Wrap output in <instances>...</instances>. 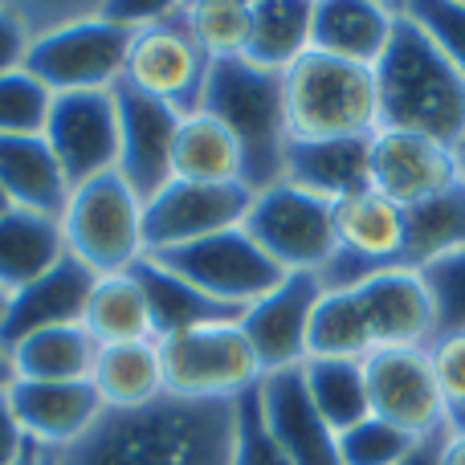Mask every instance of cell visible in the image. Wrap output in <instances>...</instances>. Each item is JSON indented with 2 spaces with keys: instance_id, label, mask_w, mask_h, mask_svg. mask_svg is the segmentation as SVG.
I'll list each match as a JSON object with an SVG mask.
<instances>
[{
  "instance_id": "5bb4252c",
  "label": "cell",
  "mask_w": 465,
  "mask_h": 465,
  "mask_svg": "<svg viewBox=\"0 0 465 465\" xmlns=\"http://www.w3.org/2000/svg\"><path fill=\"white\" fill-rule=\"evenodd\" d=\"M363 371H368L371 417L388 420L417 441L445 429V396L437 388L429 351H420V347L376 351L363 363Z\"/></svg>"
},
{
  "instance_id": "44dd1931",
  "label": "cell",
  "mask_w": 465,
  "mask_h": 465,
  "mask_svg": "<svg viewBox=\"0 0 465 465\" xmlns=\"http://www.w3.org/2000/svg\"><path fill=\"white\" fill-rule=\"evenodd\" d=\"M94 282L98 278L86 265L65 253L49 273H41L37 282L21 286L16 294H8L5 322H0V347L8 351V347H16L25 335H37V331H45V327L82 322Z\"/></svg>"
},
{
  "instance_id": "d590c367",
  "label": "cell",
  "mask_w": 465,
  "mask_h": 465,
  "mask_svg": "<svg viewBox=\"0 0 465 465\" xmlns=\"http://www.w3.org/2000/svg\"><path fill=\"white\" fill-rule=\"evenodd\" d=\"M54 94L29 70L0 74V135H45Z\"/></svg>"
},
{
  "instance_id": "4dcf8cb0",
  "label": "cell",
  "mask_w": 465,
  "mask_h": 465,
  "mask_svg": "<svg viewBox=\"0 0 465 465\" xmlns=\"http://www.w3.org/2000/svg\"><path fill=\"white\" fill-rule=\"evenodd\" d=\"M314 0H257L249 21L245 62L286 74L298 57L311 54Z\"/></svg>"
},
{
  "instance_id": "d6986e66",
  "label": "cell",
  "mask_w": 465,
  "mask_h": 465,
  "mask_svg": "<svg viewBox=\"0 0 465 465\" xmlns=\"http://www.w3.org/2000/svg\"><path fill=\"white\" fill-rule=\"evenodd\" d=\"M257 396H262L265 425H270L273 441L282 445L290 465H343L339 461V433L311 404L302 368L262 376Z\"/></svg>"
},
{
  "instance_id": "8d00e7d4",
  "label": "cell",
  "mask_w": 465,
  "mask_h": 465,
  "mask_svg": "<svg viewBox=\"0 0 465 465\" xmlns=\"http://www.w3.org/2000/svg\"><path fill=\"white\" fill-rule=\"evenodd\" d=\"M417 437L401 433L380 417L360 420L355 429L339 433V461L343 465H401L412 453Z\"/></svg>"
},
{
  "instance_id": "f546056e",
  "label": "cell",
  "mask_w": 465,
  "mask_h": 465,
  "mask_svg": "<svg viewBox=\"0 0 465 465\" xmlns=\"http://www.w3.org/2000/svg\"><path fill=\"white\" fill-rule=\"evenodd\" d=\"M82 327L94 335L98 347L147 343V339H155L152 306H147V294L135 273L127 270V273H106V278H98L94 290H90Z\"/></svg>"
},
{
  "instance_id": "e0dca14e",
  "label": "cell",
  "mask_w": 465,
  "mask_h": 465,
  "mask_svg": "<svg viewBox=\"0 0 465 465\" xmlns=\"http://www.w3.org/2000/svg\"><path fill=\"white\" fill-rule=\"evenodd\" d=\"M351 294L363 311L376 351H404V347L429 351L437 335V314L425 278L417 270H404V265L380 270L360 286H351Z\"/></svg>"
},
{
  "instance_id": "60d3db41",
  "label": "cell",
  "mask_w": 465,
  "mask_h": 465,
  "mask_svg": "<svg viewBox=\"0 0 465 465\" xmlns=\"http://www.w3.org/2000/svg\"><path fill=\"white\" fill-rule=\"evenodd\" d=\"M429 363H433L437 388L450 404H465V335H445L429 347Z\"/></svg>"
},
{
  "instance_id": "6da1fadb",
  "label": "cell",
  "mask_w": 465,
  "mask_h": 465,
  "mask_svg": "<svg viewBox=\"0 0 465 465\" xmlns=\"http://www.w3.org/2000/svg\"><path fill=\"white\" fill-rule=\"evenodd\" d=\"M237 401L160 396L143 409H106L86 437L49 465H232Z\"/></svg>"
},
{
  "instance_id": "c3c4849f",
  "label": "cell",
  "mask_w": 465,
  "mask_h": 465,
  "mask_svg": "<svg viewBox=\"0 0 465 465\" xmlns=\"http://www.w3.org/2000/svg\"><path fill=\"white\" fill-rule=\"evenodd\" d=\"M16 465H49V453L45 450H41V445H25V453H21V461H16Z\"/></svg>"
},
{
  "instance_id": "30bf717a",
  "label": "cell",
  "mask_w": 465,
  "mask_h": 465,
  "mask_svg": "<svg viewBox=\"0 0 465 465\" xmlns=\"http://www.w3.org/2000/svg\"><path fill=\"white\" fill-rule=\"evenodd\" d=\"M209 74V57L188 33V5H163L152 25L135 33L123 82L139 94H152L160 103L176 106L180 114H193L201 103V86Z\"/></svg>"
},
{
  "instance_id": "7dc6e473",
  "label": "cell",
  "mask_w": 465,
  "mask_h": 465,
  "mask_svg": "<svg viewBox=\"0 0 465 465\" xmlns=\"http://www.w3.org/2000/svg\"><path fill=\"white\" fill-rule=\"evenodd\" d=\"M16 384V371H13V360H8V351L0 347V392H8V388Z\"/></svg>"
},
{
  "instance_id": "484cf974",
  "label": "cell",
  "mask_w": 465,
  "mask_h": 465,
  "mask_svg": "<svg viewBox=\"0 0 465 465\" xmlns=\"http://www.w3.org/2000/svg\"><path fill=\"white\" fill-rule=\"evenodd\" d=\"M62 257H65L62 221L25 209L0 213V290L5 294H16L21 286L37 282Z\"/></svg>"
},
{
  "instance_id": "bcb514c9",
  "label": "cell",
  "mask_w": 465,
  "mask_h": 465,
  "mask_svg": "<svg viewBox=\"0 0 465 465\" xmlns=\"http://www.w3.org/2000/svg\"><path fill=\"white\" fill-rule=\"evenodd\" d=\"M445 433L465 437V404H450V409H445Z\"/></svg>"
},
{
  "instance_id": "8992f818",
  "label": "cell",
  "mask_w": 465,
  "mask_h": 465,
  "mask_svg": "<svg viewBox=\"0 0 465 465\" xmlns=\"http://www.w3.org/2000/svg\"><path fill=\"white\" fill-rule=\"evenodd\" d=\"M139 29L106 16L103 8L78 16L70 25L33 37L25 70L49 94H82V90H114L127 74L131 41Z\"/></svg>"
},
{
  "instance_id": "cb8c5ba5",
  "label": "cell",
  "mask_w": 465,
  "mask_h": 465,
  "mask_svg": "<svg viewBox=\"0 0 465 465\" xmlns=\"http://www.w3.org/2000/svg\"><path fill=\"white\" fill-rule=\"evenodd\" d=\"M0 188L8 204L62 221L70 184L45 135H0Z\"/></svg>"
},
{
  "instance_id": "7c38bea8",
  "label": "cell",
  "mask_w": 465,
  "mask_h": 465,
  "mask_svg": "<svg viewBox=\"0 0 465 465\" xmlns=\"http://www.w3.org/2000/svg\"><path fill=\"white\" fill-rule=\"evenodd\" d=\"M45 139L54 147L70 193L86 180L119 172V103L114 90L54 94L45 119Z\"/></svg>"
},
{
  "instance_id": "603a6c76",
  "label": "cell",
  "mask_w": 465,
  "mask_h": 465,
  "mask_svg": "<svg viewBox=\"0 0 465 465\" xmlns=\"http://www.w3.org/2000/svg\"><path fill=\"white\" fill-rule=\"evenodd\" d=\"M396 29V5L380 0H314L311 49L376 70Z\"/></svg>"
},
{
  "instance_id": "f6af8a7d",
  "label": "cell",
  "mask_w": 465,
  "mask_h": 465,
  "mask_svg": "<svg viewBox=\"0 0 465 465\" xmlns=\"http://www.w3.org/2000/svg\"><path fill=\"white\" fill-rule=\"evenodd\" d=\"M441 465H465V437H450V433H445Z\"/></svg>"
},
{
  "instance_id": "ba28073f",
  "label": "cell",
  "mask_w": 465,
  "mask_h": 465,
  "mask_svg": "<svg viewBox=\"0 0 465 465\" xmlns=\"http://www.w3.org/2000/svg\"><path fill=\"white\" fill-rule=\"evenodd\" d=\"M241 229L286 273H322V265L339 249L335 204L319 201L286 180L265 188V193H253V204H249Z\"/></svg>"
},
{
  "instance_id": "2e32d148",
  "label": "cell",
  "mask_w": 465,
  "mask_h": 465,
  "mask_svg": "<svg viewBox=\"0 0 465 465\" xmlns=\"http://www.w3.org/2000/svg\"><path fill=\"white\" fill-rule=\"evenodd\" d=\"M461 184L458 152L417 131H376L371 135V193L388 196L404 213Z\"/></svg>"
},
{
  "instance_id": "5b68a950",
  "label": "cell",
  "mask_w": 465,
  "mask_h": 465,
  "mask_svg": "<svg viewBox=\"0 0 465 465\" xmlns=\"http://www.w3.org/2000/svg\"><path fill=\"white\" fill-rule=\"evenodd\" d=\"M65 253L82 262L94 278L127 273L147 257L143 245V201L131 193L119 172L86 180L70 193L62 213Z\"/></svg>"
},
{
  "instance_id": "52a82bcc",
  "label": "cell",
  "mask_w": 465,
  "mask_h": 465,
  "mask_svg": "<svg viewBox=\"0 0 465 465\" xmlns=\"http://www.w3.org/2000/svg\"><path fill=\"white\" fill-rule=\"evenodd\" d=\"M163 360V380L172 396L188 401H237L241 392L262 384L249 339L241 335V322H217V327L176 331L155 339Z\"/></svg>"
},
{
  "instance_id": "83f0119b",
  "label": "cell",
  "mask_w": 465,
  "mask_h": 465,
  "mask_svg": "<svg viewBox=\"0 0 465 465\" xmlns=\"http://www.w3.org/2000/svg\"><path fill=\"white\" fill-rule=\"evenodd\" d=\"M90 384L98 388L106 409H143L168 396V380H163V360L160 343H114L98 347Z\"/></svg>"
},
{
  "instance_id": "d6a6232c",
  "label": "cell",
  "mask_w": 465,
  "mask_h": 465,
  "mask_svg": "<svg viewBox=\"0 0 465 465\" xmlns=\"http://www.w3.org/2000/svg\"><path fill=\"white\" fill-rule=\"evenodd\" d=\"M368 363V360H363ZM360 360H306L302 363V380L311 404L319 409V417L327 420L335 433H347L360 420L371 417V401H368V371Z\"/></svg>"
},
{
  "instance_id": "ab89813d",
  "label": "cell",
  "mask_w": 465,
  "mask_h": 465,
  "mask_svg": "<svg viewBox=\"0 0 465 465\" xmlns=\"http://www.w3.org/2000/svg\"><path fill=\"white\" fill-rule=\"evenodd\" d=\"M232 465H290L282 445L273 441L262 412L257 388L237 396V429H232Z\"/></svg>"
},
{
  "instance_id": "8fae6325",
  "label": "cell",
  "mask_w": 465,
  "mask_h": 465,
  "mask_svg": "<svg viewBox=\"0 0 465 465\" xmlns=\"http://www.w3.org/2000/svg\"><path fill=\"white\" fill-rule=\"evenodd\" d=\"M335 257L322 265V290H351L380 270H396L404 253V209L380 193L335 204Z\"/></svg>"
},
{
  "instance_id": "9a60e30c",
  "label": "cell",
  "mask_w": 465,
  "mask_h": 465,
  "mask_svg": "<svg viewBox=\"0 0 465 465\" xmlns=\"http://www.w3.org/2000/svg\"><path fill=\"white\" fill-rule=\"evenodd\" d=\"M119 103V176L131 184L139 201H152L172 184V147L184 114L135 86H114Z\"/></svg>"
},
{
  "instance_id": "ac0fdd59",
  "label": "cell",
  "mask_w": 465,
  "mask_h": 465,
  "mask_svg": "<svg viewBox=\"0 0 465 465\" xmlns=\"http://www.w3.org/2000/svg\"><path fill=\"white\" fill-rule=\"evenodd\" d=\"M322 298L319 273H286L273 294L253 302L241 314V335L249 339L262 376L306 363V331H311L314 302Z\"/></svg>"
},
{
  "instance_id": "f35d334b",
  "label": "cell",
  "mask_w": 465,
  "mask_h": 465,
  "mask_svg": "<svg viewBox=\"0 0 465 465\" xmlns=\"http://www.w3.org/2000/svg\"><path fill=\"white\" fill-rule=\"evenodd\" d=\"M429 286V298H433V314H437V339L445 335H465V249L453 257H441V262L417 270ZM429 343V347H433Z\"/></svg>"
},
{
  "instance_id": "4fadbf2b",
  "label": "cell",
  "mask_w": 465,
  "mask_h": 465,
  "mask_svg": "<svg viewBox=\"0 0 465 465\" xmlns=\"http://www.w3.org/2000/svg\"><path fill=\"white\" fill-rule=\"evenodd\" d=\"M253 193L245 184H188L172 180L160 196L143 204V245L147 253L193 245L213 232L241 229Z\"/></svg>"
},
{
  "instance_id": "9c48e42d",
  "label": "cell",
  "mask_w": 465,
  "mask_h": 465,
  "mask_svg": "<svg viewBox=\"0 0 465 465\" xmlns=\"http://www.w3.org/2000/svg\"><path fill=\"white\" fill-rule=\"evenodd\" d=\"M147 257H155L163 270L180 273L201 294L217 298L225 306H237V311H249L253 302H262L265 294H273L286 282V270L278 262H270L245 229L213 232V237L193 241V245Z\"/></svg>"
},
{
  "instance_id": "b9f144b4",
  "label": "cell",
  "mask_w": 465,
  "mask_h": 465,
  "mask_svg": "<svg viewBox=\"0 0 465 465\" xmlns=\"http://www.w3.org/2000/svg\"><path fill=\"white\" fill-rule=\"evenodd\" d=\"M29 45H33V33H29V25H25L21 8L0 5V74L25 70Z\"/></svg>"
},
{
  "instance_id": "7402d4cb",
  "label": "cell",
  "mask_w": 465,
  "mask_h": 465,
  "mask_svg": "<svg viewBox=\"0 0 465 465\" xmlns=\"http://www.w3.org/2000/svg\"><path fill=\"white\" fill-rule=\"evenodd\" d=\"M282 180L327 204L368 193L371 135L368 139H290Z\"/></svg>"
},
{
  "instance_id": "816d5d0a",
  "label": "cell",
  "mask_w": 465,
  "mask_h": 465,
  "mask_svg": "<svg viewBox=\"0 0 465 465\" xmlns=\"http://www.w3.org/2000/svg\"><path fill=\"white\" fill-rule=\"evenodd\" d=\"M5 306H8V294L0 290V322H5Z\"/></svg>"
},
{
  "instance_id": "7bdbcfd3",
  "label": "cell",
  "mask_w": 465,
  "mask_h": 465,
  "mask_svg": "<svg viewBox=\"0 0 465 465\" xmlns=\"http://www.w3.org/2000/svg\"><path fill=\"white\" fill-rule=\"evenodd\" d=\"M25 445H29V437H25L21 420H16L13 404H8V392H0V465L21 461Z\"/></svg>"
},
{
  "instance_id": "836d02e7",
  "label": "cell",
  "mask_w": 465,
  "mask_h": 465,
  "mask_svg": "<svg viewBox=\"0 0 465 465\" xmlns=\"http://www.w3.org/2000/svg\"><path fill=\"white\" fill-rule=\"evenodd\" d=\"M368 322L351 290H322L306 331V360H371Z\"/></svg>"
},
{
  "instance_id": "ffe728a7",
  "label": "cell",
  "mask_w": 465,
  "mask_h": 465,
  "mask_svg": "<svg viewBox=\"0 0 465 465\" xmlns=\"http://www.w3.org/2000/svg\"><path fill=\"white\" fill-rule=\"evenodd\" d=\"M8 404H13L16 420H21L25 437L41 445L45 453H57L86 437L94 420L106 412L103 396L90 380H70V384H29L16 380L8 388Z\"/></svg>"
},
{
  "instance_id": "ee69618b",
  "label": "cell",
  "mask_w": 465,
  "mask_h": 465,
  "mask_svg": "<svg viewBox=\"0 0 465 465\" xmlns=\"http://www.w3.org/2000/svg\"><path fill=\"white\" fill-rule=\"evenodd\" d=\"M441 445H445V429L412 445V453H409V458H404L401 465H441Z\"/></svg>"
},
{
  "instance_id": "4316f807",
  "label": "cell",
  "mask_w": 465,
  "mask_h": 465,
  "mask_svg": "<svg viewBox=\"0 0 465 465\" xmlns=\"http://www.w3.org/2000/svg\"><path fill=\"white\" fill-rule=\"evenodd\" d=\"M16 380L29 384H70V380H90L98 360V343L82 322L70 327H45L37 335H25L16 347H8Z\"/></svg>"
},
{
  "instance_id": "681fc988",
  "label": "cell",
  "mask_w": 465,
  "mask_h": 465,
  "mask_svg": "<svg viewBox=\"0 0 465 465\" xmlns=\"http://www.w3.org/2000/svg\"><path fill=\"white\" fill-rule=\"evenodd\" d=\"M453 152H458V172H461V180H465V139L453 147Z\"/></svg>"
},
{
  "instance_id": "f907efd6",
  "label": "cell",
  "mask_w": 465,
  "mask_h": 465,
  "mask_svg": "<svg viewBox=\"0 0 465 465\" xmlns=\"http://www.w3.org/2000/svg\"><path fill=\"white\" fill-rule=\"evenodd\" d=\"M13 204H8V196H5V188H0V213H8Z\"/></svg>"
},
{
  "instance_id": "7a4b0ae2",
  "label": "cell",
  "mask_w": 465,
  "mask_h": 465,
  "mask_svg": "<svg viewBox=\"0 0 465 465\" xmlns=\"http://www.w3.org/2000/svg\"><path fill=\"white\" fill-rule=\"evenodd\" d=\"M380 131H417L445 147L465 139V78L396 5V29L376 62Z\"/></svg>"
},
{
  "instance_id": "74e56055",
  "label": "cell",
  "mask_w": 465,
  "mask_h": 465,
  "mask_svg": "<svg viewBox=\"0 0 465 465\" xmlns=\"http://www.w3.org/2000/svg\"><path fill=\"white\" fill-rule=\"evenodd\" d=\"M401 13L425 29V37L465 78V0H401Z\"/></svg>"
},
{
  "instance_id": "1f68e13d",
  "label": "cell",
  "mask_w": 465,
  "mask_h": 465,
  "mask_svg": "<svg viewBox=\"0 0 465 465\" xmlns=\"http://www.w3.org/2000/svg\"><path fill=\"white\" fill-rule=\"evenodd\" d=\"M465 249V180L450 193L417 204L404 213V270H425V265L453 257Z\"/></svg>"
},
{
  "instance_id": "e575fe53",
  "label": "cell",
  "mask_w": 465,
  "mask_h": 465,
  "mask_svg": "<svg viewBox=\"0 0 465 465\" xmlns=\"http://www.w3.org/2000/svg\"><path fill=\"white\" fill-rule=\"evenodd\" d=\"M249 21H253V5H245V0H196V5H188V33L209 62L245 57Z\"/></svg>"
},
{
  "instance_id": "d4e9b609",
  "label": "cell",
  "mask_w": 465,
  "mask_h": 465,
  "mask_svg": "<svg viewBox=\"0 0 465 465\" xmlns=\"http://www.w3.org/2000/svg\"><path fill=\"white\" fill-rule=\"evenodd\" d=\"M131 273L139 278L147 294V306H152V322H155V339L176 335V331H196V327H217V322H241L237 306H225L217 298L201 294L196 286H188L180 273L163 270L155 257H143V262L131 265Z\"/></svg>"
},
{
  "instance_id": "277c9868",
  "label": "cell",
  "mask_w": 465,
  "mask_h": 465,
  "mask_svg": "<svg viewBox=\"0 0 465 465\" xmlns=\"http://www.w3.org/2000/svg\"><path fill=\"white\" fill-rule=\"evenodd\" d=\"M290 139H368L380 131L376 74L319 49L282 74Z\"/></svg>"
},
{
  "instance_id": "3957f363",
  "label": "cell",
  "mask_w": 465,
  "mask_h": 465,
  "mask_svg": "<svg viewBox=\"0 0 465 465\" xmlns=\"http://www.w3.org/2000/svg\"><path fill=\"white\" fill-rule=\"evenodd\" d=\"M196 111L225 123V131L237 139L241 184L249 193H265V188L282 184L286 147H290L282 74L262 70V65L245 62V57L209 62Z\"/></svg>"
},
{
  "instance_id": "f1b7e54d",
  "label": "cell",
  "mask_w": 465,
  "mask_h": 465,
  "mask_svg": "<svg viewBox=\"0 0 465 465\" xmlns=\"http://www.w3.org/2000/svg\"><path fill=\"white\" fill-rule=\"evenodd\" d=\"M172 180L188 184H241V147L213 114L193 111L180 119L172 147Z\"/></svg>"
}]
</instances>
